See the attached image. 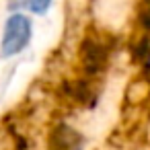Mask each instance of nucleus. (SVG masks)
Returning <instances> with one entry per match:
<instances>
[{
    "mask_svg": "<svg viewBox=\"0 0 150 150\" xmlns=\"http://www.w3.org/2000/svg\"><path fill=\"white\" fill-rule=\"evenodd\" d=\"M117 39L107 31H86L78 43V64L86 78H101L113 60Z\"/></svg>",
    "mask_w": 150,
    "mask_h": 150,
    "instance_id": "f257e3e1",
    "label": "nucleus"
},
{
    "mask_svg": "<svg viewBox=\"0 0 150 150\" xmlns=\"http://www.w3.org/2000/svg\"><path fill=\"white\" fill-rule=\"evenodd\" d=\"M33 37V23L23 13H13L4 21V31L0 37V58L19 56Z\"/></svg>",
    "mask_w": 150,
    "mask_h": 150,
    "instance_id": "f03ea898",
    "label": "nucleus"
},
{
    "mask_svg": "<svg viewBox=\"0 0 150 150\" xmlns=\"http://www.w3.org/2000/svg\"><path fill=\"white\" fill-rule=\"evenodd\" d=\"M60 95L72 103V105H78V107H84V109H91L97 105L99 101V88H97V82L93 78H86V76H76V78H68L62 82L60 86Z\"/></svg>",
    "mask_w": 150,
    "mask_h": 150,
    "instance_id": "7ed1b4c3",
    "label": "nucleus"
},
{
    "mask_svg": "<svg viewBox=\"0 0 150 150\" xmlns=\"http://www.w3.org/2000/svg\"><path fill=\"white\" fill-rule=\"evenodd\" d=\"M84 136L74 125L58 121L47 132V150H84Z\"/></svg>",
    "mask_w": 150,
    "mask_h": 150,
    "instance_id": "20e7f679",
    "label": "nucleus"
},
{
    "mask_svg": "<svg viewBox=\"0 0 150 150\" xmlns=\"http://www.w3.org/2000/svg\"><path fill=\"white\" fill-rule=\"evenodd\" d=\"M129 56L132 62L138 66H148L150 64V33L148 31H138L129 45Z\"/></svg>",
    "mask_w": 150,
    "mask_h": 150,
    "instance_id": "39448f33",
    "label": "nucleus"
},
{
    "mask_svg": "<svg viewBox=\"0 0 150 150\" xmlns=\"http://www.w3.org/2000/svg\"><path fill=\"white\" fill-rule=\"evenodd\" d=\"M136 25H138V31L150 33V2H146V0H140V4H138Z\"/></svg>",
    "mask_w": 150,
    "mask_h": 150,
    "instance_id": "423d86ee",
    "label": "nucleus"
},
{
    "mask_svg": "<svg viewBox=\"0 0 150 150\" xmlns=\"http://www.w3.org/2000/svg\"><path fill=\"white\" fill-rule=\"evenodd\" d=\"M54 4V0H27V8L33 15H45Z\"/></svg>",
    "mask_w": 150,
    "mask_h": 150,
    "instance_id": "0eeeda50",
    "label": "nucleus"
},
{
    "mask_svg": "<svg viewBox=\"0 0 150 150\" xmlns=\"http://www.w3.org/2000/svg\"><path fill=\"white\" fill-rule=\"evenodd\" d=\"M8 2H23V0H8Z\"/></svg>",
    "mask_w": 150,
    "mask_h": 150,
    "instance_id": "6e6552de",
    "label": "nucleus"
}]
</instances>
